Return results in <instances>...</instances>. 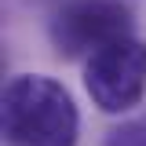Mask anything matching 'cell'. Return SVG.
I'll list each match as a JSON object with an SVG mask.
<instances>
[{"label":"cell","mask_w":146,"mask_h":146,"mask_svg":"<svg viewBox=\"0 0 146 146\" xmlns=\"http://www.w3.org/2000/svg\"><path fill=\"white\" fill-rule=\"evenodd\" d=\"M84 88L102 113H124L139 106L146 91V44L135 36H121L88 58Z\"/></svg>","instance_id":"7a4b0ae2"},{"label":"cell","mask_w":146,"mask_h":146,"mask_svg":"<svg viewBox=\"0 0 146 146\" xmlns=\"http://www.w3.org/2000/svg\"><path fill=\"white\" fill-rule=\"evenodd\" d=\"M4 135L11 146H77V106L58 80L40 73L11 77L0 102Z\"/></svg>","instance_id":"6da1fadb"},{"label":"cell","mask_w":146,"mask_h":146,"mask_svg":"<svg viewBox=\"0 0 146 146\" xmlns=\"http://www.w3.org/2000/svg\"><path fill=\"white\" fill-rule=\"evenodd\" d=\"M106 146H146V121H128L106 135Z\"/></svg>","instance_id":"277c9868"},{"label":"cell","mask_w":146,"mask_h":146,"mask_svg":"<svg viewBox=\"0 0 146 146\" xmlns=\"http://www.w3.org/2000/svg\"><path fill=\"white\" fill-rule=\"evenodd\" d=\"M121 36H131V15L113 0H77L51 18V40L58 55H95Z\"/></svg>","instance_id":"3957f363"}]
</instances>
